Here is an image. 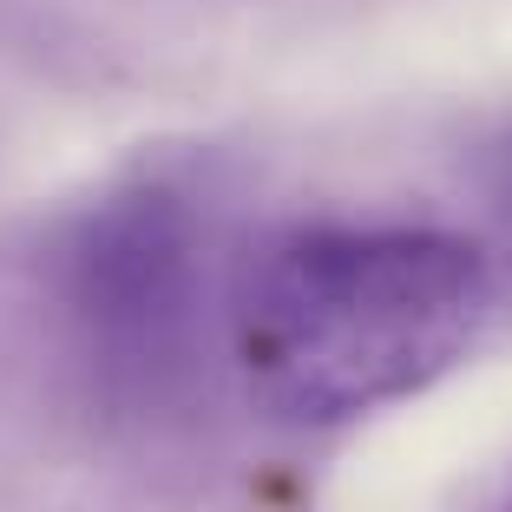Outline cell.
<instances>
[{
  "label": "cell",
  "instance_id": "6da1fadb",
  "mask_svg": "<svg viewBox=\"0 0 512 512\" xmlns=\"http://www.w3.org/2000/svg\"><path fill=\"white\" fill-rule=\"evenodd\" d=\"M493 309V270L447 230H296L250 263L237 355L283 421H348L447 375Z\"/></svg>",
  "mask_w": 512,
  "mask_h": 512
},
{
  "label": "cell",
  "instance_id": "7a4b0ae2",
  "mask_svg": "<svg viewBox=\"0 0 512 512\" xmlns=\"http://www.w3.org/2000/svg\"><path fill=\"white\" fill-rule=\"evenodd\" d=\"M79 368L119 414H165L204 348V230L165 184L92 204L53 256Z\"/></svg>",
  "mask_w": 512,
  "mask_h": 512
},
{
  "label": "cell",
  "instance_id": "277c9868",
  "mask_svg": "<svg viewBox=\"0 0 512 512\" xmlns=\"http://www.w3.org/2000/svg\"><path fill=\"white\" fill-rule=\"evenodd\" d=\"M506 512H512V506H506Z\"/></svg>",
  "mask_w": 512,
  "mask_h": 512
},
{
  "label": "cell",
  "instance_id": "3957f363",
  "mask_svg": "<svg viewBox=\"0 0 512 512\" xmlns=\"http://www.w3.org/2000/svg\"><path fill=\"white\" fill-rule=\"evenodd\" d=\"M486 197H493V217L499 230H506V250H512V132L493 145V158H486Z\"/></svg>",
  "mask_w": 512,
  "mask_h": 512
}]
</instances>
